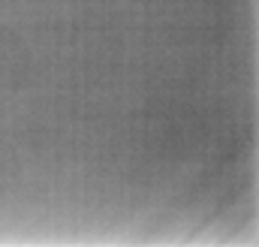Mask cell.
<instances>
[{
    "label": "cell",
    "mask_w": 259,
    "mask_h": 247,
    "mask_svg": "<svg viewBox=\"0 0 259 247\" xmlns=\"http://www.w3.org/2000/svg\"><path fill=\"white\" fill-rule=\"evenodd\" d=\"M33 58L24 43L12 27L0 24V94H15L30 81Z\"/></svg>",
    "instance_id": "1"
},
{
    "label": "cell",
    "mask_w": 259,
    "mask_h": 247,
    "mask_svg": "<svg viewBox=\"0 0 259 247\" xmlns=\"http://www.w3.org/2000/svg\"><path fill=\"white\" fill-rule=\"evenodd\" d=\"M21 181V160L9 142L0 139V202L12 196V190Z\"/></svg>",
    "instance_id": "2"
}]
</instances>
